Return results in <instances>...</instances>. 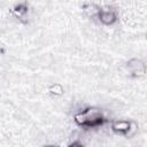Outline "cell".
<instances>
[{
  "label": "cell",
  "instance_id": "cell-1",
  "mask_svg": "<svg viewBox=\"0 0 147 147\" xmlns=\"http://www.w3.org/2000/svg\"><path fill=\"white\" fill-rule=\"evenodd\" d=\"M75 122L84 127H96L106 122L102 111L95 107H88L75 115Z\"/></svg>",
  "mask_w": 147,
  "mask_h": 147
},
{
  "label": "cell",
  "instance_id": "cell-2",
  "mask_svg": "<svg viewBox=\"0 0 147 147\" xmlns=\"http://www.w3.org/2000/svg\"><path fill=\"white\" fill-rule=\"evenodd\" d=\"M111 129L115 132L123 133V134L130 137L136 131L137 125H136V123L129 122V121H114L111 124Z\"/></svg>",
  "mask_w": 147,
  "mask_h": 147
},
{
  "label": "cell",
  "instance_id": "cell-3",
  "mask_svg": "<svg viewBox=\"0 0 147 147\" xmlns=\"http://www.w3.org/2000/svg\"><path fill=\"white\" fill-rule=\"evenodd\" d=\"M98 15H99L100 21L106 25H110L116 21V14L113 10H102L101 9V10H99Z\"/></svg>",
  "mask_w": 147,
  "mask_h": 147
},
{
  "label": "cell",
  "instance_id": "cell-4",
  "mask_svg": "<svg viewBox=\"0 0 147 147\" xmlns=\"http://www.w3.org/2000/svg\"><path fill=\"white\" fill-rule=\"evenodd\" d=\"M16 8L17 9H13V11L17 17H23L28 11V8H26L25 3H20V5L16 6Z\"/></svg>",
  "mask_w": 147,
  "mask_h": 147
},
{
  "label": "cell",
  "instance_id": "cell-5",
  "mask_svg": "<svg viewBox=\"0 0 147 147\" xmlns=\"http://www.w3.org/2000/svg\"><path fill=\"white\" fill-rule=\"evenodd\" d=\"M69 147H83V145H82L79 141H75V142H72Z\"/></svg>",
  "mask_w": 147,
  "mask_h": 147
},
{
  "label": "cell",
  "instance_id": "cell-6",
  "mask_svg": "<svg viewBox=\"0 0 147 147\" xmlns=\"http://www.w3.org/2000/svg\"><path fill=\"white\" fill-rule=\"evenodd\" d=\"M45 147H59V146H55V145H48V146H45Z\"/></svg>",
  "mask_w": 147,
  "mask_h": 147
}]
</instances>
